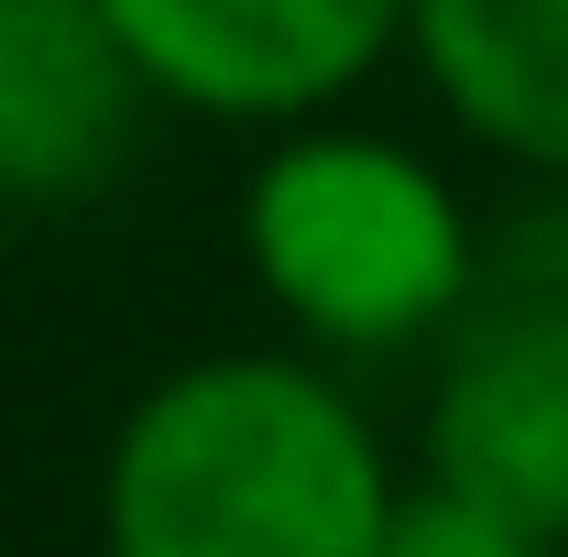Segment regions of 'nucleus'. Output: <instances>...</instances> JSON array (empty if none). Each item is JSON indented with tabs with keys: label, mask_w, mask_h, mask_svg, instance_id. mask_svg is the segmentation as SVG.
<instances>
[{
	"label": "nucleus",
	"mask_w": 568,
	"mask_h": 557,
	"mask_svg": "<svg viewBox=\"0 0 568 557\" xmlns=\"http://www.w3.org/2000/svg\"><path fill=\"white\" fill-rule=\"evenodd\" d=\"M394 492L383 437L317 361L219 350L121 416L99 536L110 557H372Z\"/></svg>",
	"instance_id": "1"
},
{
	"label": "nucleus",
	"mask_w": 568,
	"mask_h": 557,
	"mask_svg": "<svg viewBox=\"0 0 568 557\" xmlns=\"http://www.w3.org/2000/svg\"><path fill=\"white\" fill-rule=\"evenodd\" d=\"M241 252L274 317L328 350H405L481 295V241L448 175L339 121H295L263 153L241 198Z\"/></svg>",
	"instance_id": "2"
},
{
	"label": "nucleus",
	"mask_w": 568,
	"mask_h": 557,
	"mask_svg": "<svg viewBox=\"0 0 568 557\" xmlns=\"http://www.w3.org/2000/svg\"><path fill=\"white\" fill-rule=\"evenodd\" d=\"M164 110L295 132L339 110L416 22V0H99Z\"/></svg>",
	"instance_id": "3"
},
{
	"label": "nucleus",
	"mask_w": 568,
	"mask_h": 557,
	"mask_svg": "<svg viewBox=\"0 0 568 557\" xmlns=\"http://www.w3.org/2000/svg\"><path fill=\"white\" fill-rule=\"evenodd\" d=\"M142 110L153 88L99 0H0V198L11 209L99 198Z\"/></svg>",
	"instance_id": "4"
},
{
	"label": "nucleus",
	"mask_w": 568,
	"mask_h": 557,
	"mask_svg": "<svg viewBox=\"0 0 568 557\" xmlns=\"http://www.w3.org/2000/svg\"><path fill=\"white\" fill-rule=\"evenodd\" d=\"M426 482L568 547V350L481 317L426 394Z\"/></svg>",
	"instance_id": "5"
},
{
	"label": "nucleus",
	"mask_w": 568,
	"mask_h": 557,
	"mask_svg": "<svg viewBox=\"0 0 568 557\" xmlns=\"http://www.w3.org/2000/svg\"><path fill=\"white\" fill-rule=\"evenodd\" d=\"M405 44L470 142L568 175V0H416Z\"/></svg>",
	"instance_id": "6"
},
{
	"label": "nucleus",
	"mask_w": 568,
	"mask_h": 557,
	"mask_svg": "<svg viewBox=\"0 0 568 557\" xmlns=\"http://www.w3.org/2000/svg\"><path fill=\"white\" fill-rule=\"evenodd\" d=\"M372 557H568V547L514 525V514H493V503H470V492H448V482H405Z\"/></svg>",
	"instance_id": "7"
}]
</instances>
